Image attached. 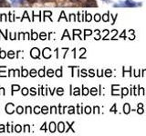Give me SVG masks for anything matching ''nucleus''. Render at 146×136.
Masks as SVG:
<instances>
[{
    "mask_svg": "<svg viewBox=\"0 0 146 136\" xmlns=\"http://www.w3.org/2000/svg\"><path fill=\"white\" fill-rule=\"evenodd\" d=\"M31 55H32V57H34V58L39 57V49H38V48H33L32 51H31Z\"/></svg>",
    "mask_w": 146,
    "mask_h": 136,
    "instance_id": "1",
    "label": "nucleus"
},
{
    "mask_svg": "<svg viewBox=\"0 0 146 136\" xmlns=\"http://www.w3.org/2000/svg\"><path fill=\"white\" fill-rule=\"evenodd\" d=\"M12 106H14V105L13 104H8V105L6 106V110H7V114H12L13 113V110L11 109V108H9V107H12Z\"/></svg>",
    "mask_w": 146,
    "mask_h": 136,
    "instance_id": "2",
    "label": "nucleus"
},
{
    "mask_svg": "<svg viewBox=\"0 0 146 136\" xmlns=\"http://www.w3.org/2000/svg\"><path fill=\"white\" fill-rule=\"evenodd\" d=\"M7 54H8V56H9V58H13L14 55H15V53H14L13 51H9V52L7 53Z\"/></svg>",
    "mask_w": 146,
    "mask_h": 136,
    "instance_id": "3",
    "label": "nucleus"
},
{
    "mask_svg": "<svg viewBox=\"0 0 146 136\" xmlns=\"http://www.w3.org/2000/svg\"><path fill=\"white\" fill-rule=\"evenodd\" d=\"M16 112H17V114H22L23 108L21 107V106H19V107H17V108H16Z\"/></svg>",
    "mask_w": 146,
    "mask_h": 136,
    "instance_id": "4",
    "label": "nucleus"
},
{
    "mask_svg": "<svg viewBox=\"0 0 146 136\" xmlns=\"http://www.w3.org/2000/svg\"><path fill=\"white\" fill-rule=\"evenodd\" d=\"M58 130H59V132H62L63 131V127H64V125H63V124L62 123H59V124H58Z\"/></svg>",
    "mask_w": 146,
    "mask_h": 136,
    "instance_id": "5",
    "label": "nucleus"
},
{
    "mask_svg": "<svg viewBox=\"0 0 146 136\" xmlns=\"http://www.w3.org/2000/svg\"><path fill=\"white\" fill-rule=\"evenodd\" d=\"M5 56H6V52L0 51V57H1V58H5Z\"/></svg>",
    "mask_w": 146,
    "mask_h": 136,
    "instance_id": "6",
    "label": "nucleus"
},
{
    "mask_svg": "<svg viewBox=\"0 0 146 136\" xmlns=\"http://www.w3.org/2000/svg\"><path fill=\"white\" fill-rule=\"evenodd\" d=\"M19 86L18 85H12V90H15V91H17V90H19Z\"/></svg>",
    "mask_w": 146,
    "mask_h": 136,
    "instance_id": "7",
    "label": "nucleus"
},
{
    "mask_svg": "<svg viewBox=\"0 0 146 136\" xmlns=\"http://www.w3.org/2000/svg\"><path fill=\"white\" fill-rule=\"evenodd\" d=\"M27 93H28V90L27 88H23V91H22V94L24 95H26V94H27Z\"/></svg>",
    "mask_w": 146,
    "mask_h": 136,
    "instance_id": "8",
    "label": "nucleus"
},
{
    "mask_svg": "<svg viewBox=\"0 0 146 136\" xmlns=\"http://www.w3.org/2000/svg\"><path fill=\"white\" fill-rule=\"evenodd\" d=\"M15 130H16L17 133H19L20 131H21V126H20V125H16V128H15Z\"/></svg>",
    "mask_w": 146,
    "mask_h": 136,
    "instance_id": "9",
    "label": "nucleus"
},
{
    "mask_svg": "<svg viewBox=\"0 0 146 136\" xmlns=\"http://www.w3.org/2000/svg\"><path fill=\"white\" fill-rule=\"evenodd\" d=\"M54 125H55V124H54V123L50 124V131H51L52 133H53V132H54V130H55V128H54Z\"/></svg>",
    "mask_w": 146,
    "mask_h": 136,
    "instance_id": "10",
    "label": "nucleus"
},
{
    "mask_svg": "<svg viewBox=\"0 0 146 136\" xmlns=\"http://www.w3.org/2000/svg\"><path fill=\"white\" fill-rule=\"evenodd\" d=\"M23 1H24V0H11V2H12V3H18V2H19V3H21V2H23Z\"/></svg>",
    "mask_w": 146,
    "mask_h": 136,
    "instance_id": "11",
    "label": "nucleus"
},
{
    "mask_svg": "<svg viewBox=\"0 0 146 136\" xmlns=\"http://www.w3.org/2000/svg\"><path fill=\"white\" fill-rule=\"evenodd\" d=\"M124 110H125V113H128L129 112V105H126L125 106H124Z\"/></svg>",
    "mask_w": 146,
    "mask_h": 136,
    "instance_id": "12",
    "label": "nucleus"
},
{
    "mask_svg": "<svg viewBox=\"0 0 146 136\" xmlns=\"http://www.w3.org/2000/svg\"><path fill=\"white\" fill-rule=\"evenodd\" d=\"M22 75L23 76H27V70H23Z\"/></svg>",
    "mask_w": 146,
    "mask_h": 136,
    "instance_id": "13",
    "label": "nucleus"
},
{
    "mask_svg": "<svg viewBox=\"0 0 146 136\" xmlns=\"http://www.w3.org/2000/svg\"><path fill=\"white\" fill-rule=\"evenodd\" d=\"M42 113H44V114H47V113H48V108H47V107H43L42 108Z\"/></svg>",
    "mask_w": 146,
    "mask_h": 136,
    "instance_id": "14",
    "label": "nucleus"
},
{
    "mask_svg": "<svg viewBox=\"0 0 146 136\" xmlns=\"http://www.w3.org/2000/svg\"><path fill=\"white\" fill-rule=\"evenodd\" d=\"M32 34H33V36H32V39H37V38H36V37H38V35H37L36 33H34V32H33Z\"/></svg>",
    "mask_w": 146,
    "mask_h": 136,
    "instance_id": "15",
    "label": "nucleus"
},
{
    "mask_svg": "<svg viewBox=\"0 0 146 136\" xmlns=\"http://www.w3.org/2000/svg\"><path fill=\"white\" fill-rule=\"evenodd\" d=\"M57 75L61 76V70H58V71H57Z\"/></svg>",
    "mask_w": 146,
    "mask_h": 136,
    "instance_id": "16",
    "label": "nucleus"
},
{
    "mask_svg": "<svg viewBox=\"0 0 146 136\" xmlns=\"http://www.w3.org/2000/svg\"><path fill=\"white\" fill-rule=\"evenodd\" d=\"M52 73H53V71H52V70H49V72H48V74H49V76H52V75H53Z\"/></svg>",
    "mask_w": 146,
    "mask_h": 136,
    "instance_id": "17",
    "label": "nucleus"
},
{
    "mask_svg": "<svg viewBox=\"0 0 146 136\" xmlns=\"http://www.w3.org/2000/svg\"><path fill=\"white\" fill-rule=\"evenodd\" d=\"M43 73H44V71H43V70H40V71H39V75L43 76V75H44Z\"/></svg>",
    "mask_w": 146,
    "mask_h": 136,
    "instance_id": "18",
    "label": "nucleus"
},
{
    "mask_svg": "<svg viewBox=\"0 0 146 136\" xmlns=\"http://www.w3.org/2000/svg\"><path fill=\"white\" fill-rule=\"evenodd\" d=\"M0 132H1V133H4V126L3 125H0Z\"/></svg>",
    "mask_w": 146,
    "mask_h": 136,
    "instance_id": "19",
    "label": "nucleus"
},
{
    "mask_svg": "<svg viewBox=\"0 0 146 136\" xmlns=\"http://www.w3.org/2000/svg\"><path fill=\"white\" fill-rule=\"evenodd\" d=\"M35 113H36V114H39V107L35 108Z\"/></svg>",
    "mask_w": 146,
    "mask_h": 136,
    "instance_id": "20",
    "label": "nucleus"
},
{
    "mask_svg": "<svg viewBox=\"0 0 146 136\" xmlns=\"http://www.w3.org/2000/svg\"><path fill=\"white\" fill-rule=\"evenodd\" d=\"M35 73H36V72H35V70H32V71H31V76H35V75H36Z\"/></svg>",
    "mask_w": 146,
    "mask_h": 136,
    "instance_id": "21",
    "label": "nucleus"
},
{
    "mask_svg": "<svg viewBox=\"0 0 146 136\" xmlns=\"http://www.w3.org/2000/svg\"><path fill=\"white\" fill-rule=\"evenodd\" d=\"M45 36H46V35L44 34V33H42V34H41V39H45Z\"/></svg>",
    "mask_w": 146,
    "mask_h": 136,
    "instance_id": "22",
    "label": "nucleus"
},
{
    "mask_svg": "<svg viewBox=\"0 0 146 136\" xmlns=\"http://www.w3.org/2000/svg\"><path fill=\"white\" fill-rule=\"evenodd\" d=\"M99 15H97V16H96V17H95V20H96V21H99V19H100V17H99Z\"/></svg>",
    "mask_w": 146,
    "mask_h": 136,
    "instance_id": "23",
    "label": "nucleus"
},
{
    "mask_svg": "<svg viewBox=\"0 0 146 136\" xmlns=\"http://www.w3.org/2000/svg\"><path fill=\"white\" fill-rule=\"evenodd\" d=\"M58 94H62V88H59V90L58 91Z\"/></svg>",
    "mask_w": 146,
    "mask_h": 136,
    "instance_id": "24",
    "label": "nucleus"
},
{
    "mask_svg": "<svg viewBox=\"0 0 146 136\" xmlns=\"http://www.w3.org/2000/svg\"><path fill=\"white\" fill-rule=\"evenodd\" d=\"M28 2H30V3H34V2H36L37 0H27Z\"/></svg>",
    "mask_w": 146,
    "mask_h": 136,
    "instance_id": "25",
    "label": "nucleus"
},
{
    "mask_svg": "<svg viewBox=\"0 0 146 136\" xmlns=\"http://www.w3.org/2000/svg\"><path fill=\"white\" fill-rule=\"evenodd\" d=\"M5 2V0H0V6H2V3Z\"/></svg>",
    "mask_w": 146,
    "mask_h": 136,
    "instance_id": "26",
    "label": "nucleus"
},
{
    "mask_svg": "<svg viewBox=\"0 0 146 136\" xmlns=\"http://www.w3.org/2000/svg\"><path fill=\"white\" fill-rule=\"evenodd\" d=\"M70 1H72V2H75V1H77V0H70Z\"/></svg>",
    "mask_w": 146,
    "mask_h": 136,
    "instance_id": "27",
    "label": "nucleus"
}]
</instances>
